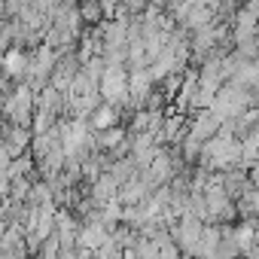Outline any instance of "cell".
<instances>
[{
	"label": "cell",
	"mask_w": 259,
	"mask_h": 259,
	"mask_svg": "<svg viewBox=\"0 0 259 259\" xmlns=\"http://www.w3.org/2000/svg\"><path fill=\"white\" fill-rule=\"evenodd\" d=\"M113 116H116V113H113L110 107H104V110H98V113H95V125H98V128H107V125L113 122Z\"/></svg>",
	"instance_id": "6da1fadb"
},
{
	"label": "cell",
	"mask_w": 259,
	"mask_h": 259,
	"mask_svg": "<svg viewBox=\"0 0 259 259\" xmlns=\"http://www.w3.org/2000/svg\"><path fill=\"white\" fill-rule=\"evenodd\" d=\"M7 67H10V70L25 67V55H22V52H10V55H7Z\"/></svg>",
	"instance_id": "7a4b0ae2"
}]
</instances>
